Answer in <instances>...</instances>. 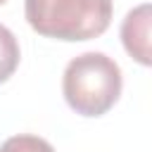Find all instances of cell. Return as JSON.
Returning a JSON list of instances; mask_svg holds the SVG:
<instances>
[{
  "label": "cell",
  "mask_w": 152,
  "mask_h": 152,
  "mask_svg": "<svg viewBox=\"0 0 152 152\" xmlns=\"http://www.w3.org/2000/svg\"><path fill=\"white\" fill-rule=\"evenodd\" d=\"M28 26L57 40H90L107 31L112 0H26Z\"/></svg>",
  "instance_id": "cell-1"
},
{
  "label": "cell",
  "mask_w": 152,
  "mask_h": 152,
  "mask_svg": "<svg viewBox=\"0 0 152 152\" xmlns=\"http://www.w3.org/2000/svg\"><path fill=\"white\" fill-rule=\"evenodd\" d=\"M62 93L76 114L102 116L121 95V69L104 52H83L66 64Z\"/></svg>",
  "instance_id": "cell-2"
},
{
  "label": "cell",
  "mask_w": 152,
  "mask_h": 152,
  "mask_svg": "<svg viewBox=\"0 0 152 152\" xmlns=\"http://www.w3.org/2000/svg\"><path fill=\"white\" fill-rule=\"evenodd\" d=\"M121 40L131 57L140 64H150V5L131 10L121 24Z\"/></svg>",
  "instance_id": "cell-3"
},
{
  "label": "cell",
  "mask_w": 152,
  "mask_h": 152,
  "mask_svg": "<svg viewBox=\"0 0 152 152\" xmlns=\"http://www.w3.org/2000/svg\"><path fill=\"white\" fill-rule=\"evenodd\" d=\"M19 43L14 33L0 24V83H5L19 66Z\"/></svg>",
  "instance_id": "cell-4"
},
{
  "label": "cell",
  "mask_w": 152,
  "mask_h": 152,
  "mask_svg": "<svg viewBox=\"0 0 152 152\" xmlns=\"http://www.w3.org/2000/svg\"><path fill=\"white\" fill-rule=\"evenodd\" d=\"M0 152H55V147L38 138V135H28V133H19V135H12L7 138L2 145H0Z\"/></svg>",
  "instance_id": "cell-5"
},
{
  "label": "cell",
  "mask_w": 152,
  "mask_h": 152,
  "mask_svg": "<svg viewBox=\"0 0 152 152\" xmlns=\"http://www.w3.org/2000/svg\"><path fill=\"white\" fill-rule=\"evenodd\" d=\"M2 2H5V0H0V5H2Z\"/></svg>",
  "instance_id": "cell-6"
}]
</instances>
